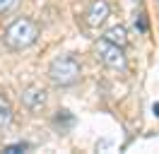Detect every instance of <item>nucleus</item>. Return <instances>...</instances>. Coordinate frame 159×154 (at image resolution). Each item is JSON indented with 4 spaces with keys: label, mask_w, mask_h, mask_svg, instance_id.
Wrapping results in <instances>:
<instances>
[{
    "label": "nucleus",
    "mask_w": 159,
    "mask_h": 154,
    "mask_svg": "<svg viewBox=\"0 0 159 154\" xmlns=\"http://www.w3.org/2000/svg\"><path fill=\"white\" fill-rule=\"evenodd\" d=\"M41 36L39 24L31 17H17L12 19L10 24L2 31V41L10 51H24V48H31Z\"/></svg>",
    "instance_id": "1"
},
{
    "label": "nucleus",
    "mask_w": 159,
    "mask_h": 154,
    "mask_svg": "<svg viewBox=\"0 0 159 154\" xmlns=\"http://www.w3.org/2000/svg\"><path fill=\"white\" fill-rule=\"evenodd\" d=\"M46 75H48L53 87L68 89V87H75L82 79V63L75 56H58L48 63Z\"/></svg>",
    "instance_id": "2"
},
{
    "label": "nucleus",
    "mask_w": 159,
    "mask_h": 154,
    "mask_svg": "<svg viewBox=\"0 0 159 154\" xmlns=\"http://www.w3.org/2000/svg\"><path fill=\"white\" fill-rule=\"evenodd\" d=\"M94 58L99 60L104 67L116 70V72H125L128 70V58H125V48L111 43L106 38H99L94 43Z\"/></svg>",
    "instance_id": "3"
},
{
    "label": "nucleus",
    "mask_w": 159,
    "mask_h": 154,
    "mask_svg": "<svg viewBox=\"0 0 159 154\" xmlns=\"http://www.w3.org/2000/svg\"><path fill=\"white\" fill-rule=\"evenodd\" d=\"M22 104H24V108H29L31 113H36V111H41L43 106H46V101H48V94H46V89L39 84H27L24 89H22Z\"/></svg>",
    "instance_id": "4"
},
{
    "label": "nucleus",
    "mask_w": 159,
    "mask_h": 154,
    "mask_svg": "<svg viewBox=\"0 0 159 154\" xmlns=\"http://www.w3.org/2000/svg\"><path fill=\"white\" fill-rule=\"evenodd\" d=\"M84 17H87V24H89L92 29L104 27V24H106V19L111 17V5H109V0H89Z\"/></svg>",
    "instance_id": "5"
},
{
    "label": "nucleus",
    "mask_w": 159,
    "mask_h": 154,
    "mask_svg": "<svg viewBox=\"0 0 159 154\" xmlns=\"http://www.w3.org/2000/svg\"><path fill=\"white\" fill-rule=\"evenodd\" d=\"M101 38H106V41H111V43H116V46H120V48H128V43H130L128 29L123 27V24H113V27H109L106 31H104V36H101Z\"/></svg>",
    "instance_id": "6"
},
{
    "label": "nucleus",
    "mask_w": 159,
    "mask_h": 154,
    "mask_svg": "<svg viewBox=\"0 0 159 154\" xmlns=\"http://www.w3.org/2000/svg\"><path fill=\"white\" fill-rule=\"evenodd\" d=\"M10 118H12V106L5 96L0 94V128H5V125L10 123Z\"/></svg>",
    "instance_id": "7"
},
{
    "label": "nucleus",
    "mask_w": 159,
    "mask_h": 154,
    "mask_svg": "<svg viewBox=\"0 0 159 154\" xmlns=\"http://www.w3.org/2000/svg\"><path fill=\"white\" fill-rule=\"evenodd\" d=\"M20 0H0V15H10L12 10H17Z\"/></svg>",
    "instance_id": "8"
},
{
    "label": "nucleus",
    "mask_w": 159,
    "mask_h": 154,
    "mask_svg": "<svg viewBox=\"0 0 159 154\" xmlns=\"http://www.w3.org/2000/svg\"><path fill=\"white\" fill-rule=\"evenodd\" d=\"M24 149H29V144H27V142H17V144H7V147H5V152H10V154L24 152Z\"/></svg>",
    "instance_id": "9"
},
{
    "label": "nucleus",
    "mask_w": 159,
    "mask_h": 154,
    "mask_svg": "<svg viewBox=\"0 0 159 154\" xmlns=\"http://www.w3.org/2000/svg\"><path fill=\"white\" fill-rule=\"evenodd\" d=\"M135 27H140V31H147V22H145V15H142V12L135 15Z\"/></svg>",
    "instance_id": "10"
},
{
    "label": "nucleus",
    "mask_w": 159,
    "mask_h": 154,
    "mask_svg": "<svg viewBox=\"0 0 159 154\" xmlns=\"http://www.w3.org/2000/svg\"><path fill=\"white\" fill-rule=\"evenodd\" d=\"M154 116L159 118V104H154Z\"/></svg>",
    "instance_id": "11"
}]
</instances>
